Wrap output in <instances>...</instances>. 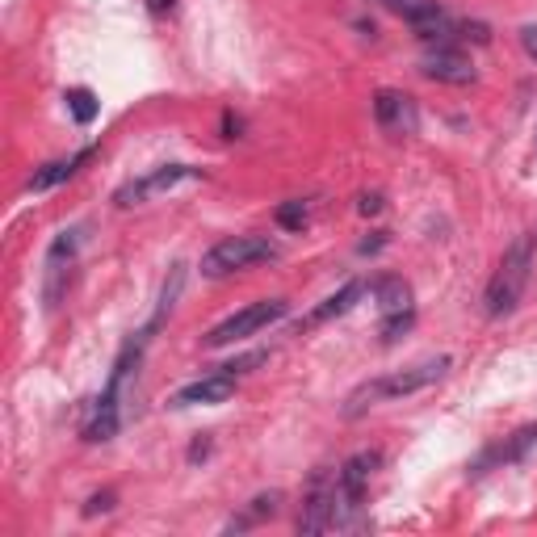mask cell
Returning a JSON list of instances; mask_svg holds the SVG:
<instances>
[{"label": "cell", "mask_w": 537, "mask_h": 537, "mask_svg": "<svg viewBox=\"0 0 537 537\" xmlns=\"http://www.w3.org/2000/svg\"><path fill=\"white\" fill-rule=\"evenodd\" d=\"M80 235H84V227H68V231H59V235H55V244L47 248V307L59 303L63 277H68V269H72V261H76V252H80Z\"/></svg>", "instance_id": "obj_8"}, {"label": "cell", "mask_w": 537, "mask_h": 537, "mask_svg": "<svg viewBox=\"0 0 537 537\" xmlns=\"http://www.w3.org/2000/svg\"><path fill=\"white\" fill-rule=\"evenodd\" d=\"M181 286H185V265H173V273H168V282H164V290H160V311H156V319H152V328L160 324V319H164L168 311H173Z\"/></svg>", "instance_id": "obj_18"}, {"label": "cell", "mask_w": 537, "mask_h": 537, "mask_svg": "<svg viewBox=\"0 0 537 537\" xmlns=\"http://www.w3.org/2000/svg\"><path fill=\"white\" fill-rule=\"evenodd\" d=\"M89 160H93V147H80V152H72L68 160H51V164H42L38 173L26 181V189H30V193L55 189V185L68 181V177H76V173H80V164H89Z\"/></svg>", "instance_id": "obj_12"}, {"label": "cell", "mask_w": 537, "mask_h": 537, "mask_svg": "<svg viewBox=\"0 0 537 537\" xmlns=\"http://www.w3.org/2000/svg\"><path fill=\"white\" fill-rule=\"evenodd\" d=\"M374 118L386 135H416L420 126V110L416 101L407 93H395V89H378L374 93Z\"/></svg>", "instance_id": "obj_7"}, {"label": "cell", "mask_w": 537, "mask_h": 537, "mask_svg": "<svg viewBox=\"0 0 537 537\" xmlns=\"http://www.w3.org/2000/svg\"><path fill=\"white\" fill-rule=\"evenodd\" d=\"M370 294L378 298V311L382 315L412 311V286H407L403 277H378V282H370Z\"/></svg>", "instance_id": "obj_14"}, {"label": "cell", "mask_w": 537, "mask_h": 537, "mask_svg": "<svg viewBox=\"0 0 537 537\" xmlns=\"http://www.w3.org/2000/svg\"><path fill=\"white\" fill-rule=\"evenodd\" d=\"M533 445H537V424H525L521 433H512L504 445H491L487 454H483L475 466H470V475H487L491 466H512V462H521Z\"/></svg>", "instance_id": "obj_11"}, {"label": "cell", "mask_w": 537, "mask_h": 537, "mask_svg": "<svg viewBox=\"0 0 537 537\" xmlns=\"http://www.w3.org/2000/svg\"><path fill=\"white\" fill-rule=\"evenodd\" d=\"M533 252H537V235H533V231H525L521 240L504 252L496 277L487 282V315H491V319L517 311L521 294H525L529 277H533Z\"/></svg>", "instance_id": "obj_1"}, {"label": "cell", "mask_w": 537, "mask_h": 537, "mask_svg": "<svg viewBox=\"0 0 537 537\" xmlns=\"http://www.w3.org/2000/svg\"><path fill=\"white\" fill-rule=\"evenodd\" d=\"M416 324V311H399V315H386L382 319V340H386V345H395V340L407 332V328H412Z\"/></svg>", "instance_id": "obj_20"}, {"label": "cell", "mask_w": 537, "mask_h": 537, "mask_svg": "<svg viewBox=\"0 0 537 537\" xmlns=\"http://www.w3.org/2000/svg\"><path fill=\"white\" fill-rule=\"evenodd\" d=\"M357 210H361V214H378V210H382V193H361Z\"/></svg>", "instance_id": "obj_22"}, {"label": "cell", "mask_w": 537, "mask_h": 537, "mask_svg": "<svg viewBox=\"0 0 537 537\" xmlns=\"http://www.w3.org/2000/svg\"><path fill=\"white\" fill-rule=\"evenodd\" d=\"M235 395V374L219 370V374H206L198 382H185L181 391L168 399V407H214V403H227Z\"/></svg>", "instance_id": "obj_9"}, {"label": "cell", "mask_w": 537, "mask_h": 537, "mask_svg": "<svg viewBox=\"0 0 537 537\" xmlns=\"http://www.w3.org/2000/svg\"><path fill=\"white\" fill-rule=\"evenodd\" d=\"M521 42H525V51L537 59V26H525V30H521Z\"/></svg>", "instance_id": "obj_23"}, {"label": "cell", "mask_w": 537, "mask_h": 537, "mask_svg": "<svg viewBox=\"0 0 537 537\" xmlns=\"http://www.w3.org/2000/svg\"><path fill=\"white\" fill-rule=\"evenodd\" d=\"M193 177H202V168H193V164H160V168H152V173L126 181V185L114 193V206L131 210V206H139V202H147V198H160V193L177 189L181 181H193Z\"/></svg>", "instance_id": "obj_5"}, {"label": "cell", "mask_w": 537, "mask_h": 537, "mask_svg": "<svg viewBox=\"0 0 537 537\" xmlns=\"http://www.w3.org/2000/svg\"><path fill=\"white\" fill-rule=\"evenodd\" d=\"M147 5H152V13H164L168 5H173V0H147Z\"/></svg>", "instance_id": "obj_25"}, {"label": "cell", "mask_w": 537, "mask_h": 537, "mask_svg": "<svg viewBox=\"0 0 537 537\" xmlns=\"http://www.w3.org/2000/svg\"><path fill=\"white\" fill-rule=\"evenodd\" d=\"M420 72L428 80H441V84H470V80H475V63H470L458 47H437V51L424 55Z\"/></svg>", "instance_id": "obj_10"}, {"label": "cell", "mask_w": 537, "mask_h": 537, "mask_svg": "<svg viewBox=\"0 0 537 537\" xmlns=\"http://www.w3.org/2000/svg\"><path fill=\"white\" fill-rule=\"evenodd\" d=\"M114 500H118L114 491H97V496H93L89 504H84V517H97V512H110V508H114Z\"/></svg>", "instance_id": "obj_21"}, {"label": "cell", "mask_w": 537, "mask_h": 537, "mask_svg": "<svg viewBox=\"0 0 537 537\" xmlns=\"http://www.w3.org/2000/svg\"><path fill=\"white\" fill-rule=\"evenodd\" d=\"M286 315H290L286 298H265V303H252L244 311H235L231 319H223L219 328H210L206 332V345L210 349H227V345H235V340H248V336H256L261 328L277 324V319H286Z\"/></svg>", "instance_id": "obj_4"}, {"label": "cell", "mask_w": 537, "mask_h": 537, "mask_svg": "<svg viewBox=\"0 0 537 537\" xmlns=\"http://www.w3.org/2000/svg\"><path fill=\"white\" fill-rule=\"evenodd\" d=\"M277 244H269L265 235H227L206 256H202V273L206 277H231L240 269H252L256 261H273Z\"/></svg>", "instance_id": "obj_3"}, {"label": "cell", "mask_w": 537, "mask_h": 537, "mask_svg": "<svg viewBox=\"0 0 537 537\" xmlns=\"http://www.w3.org/2000/svg\"><path fill=\"white\" fill-rule=\"evenodd\" d=\"M445 370H449V357H433V361L412 365V370H399V374H386V378H370V382H361L357 391L349 395V403H345V416H361L365 407L386 403V399L416 395V391H424V386H433Z\"/></svg>", "instance_id": "obj_2"}, {"label": "cell", "mask_w": 537, "mask_h": 537, "mask_svg": "<svg viewBox=\"0 0 537 537\" xmlns=\"http://www.w3.org/2000/svg\"><path fill=\"white\" fill-rule=\"evenodd\" d=\"M365 294V282H345L336 294H328L324 303H319L315 311H311V319H307V328H319V324H328V319H340V315H349L353 307H357V298Z\"/></svg>", "instance_id": "obj_13"}, {"label": "cell", "mask_w": 537, "mask_h": 537, "mask_svg": "<svg viewBox=\"0 0 537 537\" xmlns=\"http://www.w3.org/2000/svg\"><path fill=\"white\" fill-rule=\"evenodd\" d=\"M63 101H68V110H72V118H76L80 126H89V122L97 118V110H101V101H97L89 89H68V97H63Z\"/></svg>", "instance_id": "obj_17"}, {"label": "cell", "mask_w": 537, "mask_h": 537, "mask_svg": "<svg viewBox=\"0 0 537 537\" xmlns=\"http://www.w3.org/2000/svg\"><path fill=\"white\" fill-rule=\"evenodd\" d=\"M277 504H282V496H277V491H269V496H256V500H252V508H248V517L231 521V529H248L252 521H261V517H273V512H277Z\"/></svg>", "instance_id": "obj_19"}, {"label": "cell", "mask_w": 537, "mask_h": 537, "mask_svg": "<svg viewBox=\"0 0 537 537\" xmlns=\"http://www.w3.org/2000/svg\"><path fill=\"white\" fill-rule=\"evenodd\" d=\"M382 9H391L395 17H403L412 30H420V26H428V21H437L445 9L437 5V0H378Z\"/></svg>", "instance_id": "obj_15"}, {"label": "cell", "mask_w": 537, "mask_h": 537, "mask_svg": "<svg viewBox=\"0 0 537 537\" xmlns=\"http://www.w3.org/2000/svg\"><path fill=\"white\" fill-rule=\"evenodd\" d=\"M273 219H277V227H286V231H303L307 219H311V206H307V198H290V202L277 206Z\"/></svg>", "instance_id": "obj_16"}, {"label": "cell", "mask_w": 537, "mask_h": 537, "mask_svg": "<svg viewBox=\"0 0 537 537\" xmlns=\"http://www.w3.org/2000/svg\"><path fill=\"white\" fill-rule=\"evenodd\" d=\"M210 454V441H193V449H189V462H202Z\"/></svg>", "instance_id": "obj_24"}, {"label": "cell", "mask_w": 537, "mask_h": 537, "mask_svg": "<svg viewBox=\"0 0 537 537\" xmlns=\"http://www.w3.org/2000/svg\"><path fill=\"white\" fill-rule=\"evenodd\" d=\"M336 500H340V487H336V470H319L307 487V500L303 512H298V533H328L336 529Z\"/></svg>", "instance_id": "obj_6"}]
</instances>
